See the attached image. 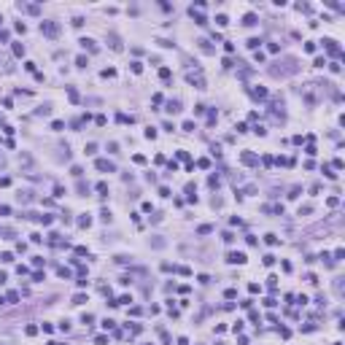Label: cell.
Listing matches in <instances>:
<instances>
[{"mask_svg":"<svg viewBox=\"0 0 345 345\" xmlns=\"http://www.w3.org/2000/svg\"><path fill=\"white\" fill-rule=\"evenodd\" d=\"M57 272H60V278H70V270H68V267H60Z\"/></svg>","mask_w":345,"mask_h":345,"instance_id":"31","label":"cell"},{"mask_svg":"<svg viewBox=\"0 0 345 345\" xmlns=\"http://www.w3.org/2000/svg\"><path fill=\"white\" fill-rule=\"evenodd\" d=\"M272 264H275V256H272V254H267V256H264V267H272Z\"/></svg>","mask_w":345,"mask_h":345,"instance_id":"18","label":"cell"},{"mask_svg":"<svg viewBox=\"0 0 345 345\" xmlns=\"http://www.w3.org/2000/svg\"><path fill=\"white\" fill-rule=\"evenodd\" d=\"M84 302H86V297H84V294H76V297H73V305H84Z\"/></svg>","mask_w":345,"mask_h":345,"instance_id":"24","label":"cell"},{"mask_svg":"<svg viewBox=\"0 0 345 345\" xmlns=\"http://www.w3.org/2000/svg\"><path fill=\"white\" fill-rule=\"evenodd\" d=\"M254 132H256V135H267V129H264V124H256V127H254Z\"/></svg>","mask_w":345,"mask_h":345,"instance_id":"27","label":"cell"},{"mask_svg":"<svg viewBox=\"0 0 345 345\" xmlns=\"http://www.w3.org/2000/svg\"><path fill=\"white\" fill-rule=\"evenodd\" d=\"M167 111H170V113H178V111H181V102H178V100H170V102H167Z\"/></svg>","mask_w":345,"mask_h":345,"instance_id":"12","label":"cell"},{"mask_svg":"<svg viewBox=\"0 0 345 345\" xmlns=\"http://www.w3.org/2000/svg\"><path fill=\"white\" fill-rule=\"evenodd\" d=\"M76 65L78 68H86V57H76Z\"/></svg>","mask_w":345,"mask_h":345,"instance_id":"32","label":"cell"},{"mask_svg":"<svg viewBox=\"0 0 345 345\" xmlns=\"http://www.w3.org/2000/svg\"><path fill=\"white\" fill-rule=\"evenodd\" d=\"M267 283H270V289H275V286H278V278L270 275V278H267Z\"/></svg>","mask_w":345,"mask_h":345,"instance_id":"38","label":"cell"},{"mask_svg":"<svg viewBox=\"0 0 345 345\" xmlns=\"http://www.w3.org/2000/svg\"><path fill=\"white\" fill-rule=\"evenodd\" d=\"M189 14H191V19H194L197 24H202V27L208 24V19H205V14H202V11H197V8H189Z\"/></svg>","mask_w":345,"mask_h":345,"instance_id":"6","label":"cell"},{"mask_svg":"<svg viewBox=\"0 0 345 345\" xmlns=\"http://www.w3.org/2000/svg\"><path fill=\"white\" fill-rule=\"evenodd\" d=\"M259 43H262V38H251V41H248V49H259Z\"/></svg>","mask_w":345,"mask_h":345,"instance_id":"23","label":"cell"},{"mask_svg":"<svg viewBox=\"0 0 345 345\" xmlns=\"http://www.w3.org/2000/svg\"><path fill=\"white\" fill-rule=\"evenodd\" d=\"M8 302H19V294L16 291H8Z\"/></svg>","mask_w":345,"mask_h":345,"instance_id":"33","label":"cell"},{"mask_svg":"<svg viewBox=\"0 0 345 345\" xmlns=\"http://www.w3.org/2000/svg\"><path fill=\"white\" fill-rule=\"evenodd\" d=\"M216 24H218V27H227V24H229V19H227L224 14H218V16H216Z\"/></svg>","mask_w":345,"mask_h":345,"instance_id":"15","label":"cell"},{"mask_svg":"<svg viewBox=\"0 0 345 345\" xmlns=\"http://www.w3.org/2000/svg\"><path fill=\"white\" fill-rule=\"evenodd\" d=\"M41 33L49 35V38H57L60 35V24L57 22H41Z\"/></svg>","mask_w":345,"mask_h":345,"instance_id":"1","label":"cell"},{"mask_svg":"<svg viewBox=\"0 0 345 345\" xmlns=\"http://www.w3.org/2000/svg\"><path fill=\"white\" fill-rule=\"evenodd\" d=\"M342 256H345V251H342V248H337V251H334V262H340Z\"/></svg>","mask_w":345,"mask_h":345,"instance_id":"37","label":"cell"},{"mask_svg":"<svg viewBox=\"0 0 345 345\" xmlns=\"http://www.w3.org/2000/svg\"><path fill=\"white\" fill-rule=\"evenodd\" d=\"M183 129L186 132H194V122H183Z\"/></svg>","mask_w":345,"mask_h":345,"instance_id":"36","label":"cell"},{"mask_svg":"<svg viewBox=\"0 0 345 345\" xmlns=\"http://www.w3.org/2000/svg\"><path fill=\"white\" fill-rule=\"evenodd\" d=\"M113 76H116L113 68H105V70H102V78H113Z\"/></svg>","mask_w":345,"mask_h":345,"instance_id":"19","label":"cell"},{"mask_svg":"<svg viewBox=\"0 0 345 345\" xmlns=\"http://www.w3.org/2000/svg\"><path fill=\"white\" fill-rule=\"evenodd\" d=\"M208 186H210V189H216V186H218V178L210 175V178H208Z\"/></svg>","mask_w":345,"mask_h":345,"instance_id":"28","label":"cell"},{"mask_svg":"<svg viewBox=\"0 0 345 345\" xmlns=\"http://www.w3.org/2000/svg\"><path fill=\"white\" fill-rule=\"evenodd\" d=\"M84 151H86V154H95L97 146H95V143H86V149H84Z\"/></svg>","mask_w":345,"mask_h":345,"instance_id":"35","label":"cell"},{"mask_svg":"<svg viewBox=\"0 0 345 345\" xmlns=\"http://www.w3.org/2000/svg\"><path fill=\"white\" fill-rule=\"evenodd\" d=\"M264 243H267V245H278L280 240H278V235H272V232H270V235H264Z\"/></svg>","mask_w":345,"mask_h":345,"instance_id":"13","label":"cell"},{"mask_svg":"<svg viewBox=\"0 0 345 345\" xmlns=\"http://www.w3.org/2000/svg\"><path fill=\"white\" fill-rule=\"evenodd\" d=\"M0 41H8V33H6V30H0Z\"/></svg>","mask_w":345,"mask_h":345,"instance_id":"39","label":"cell"},{"mask_svg":"<svg viewBox=\"0 0 345 345\" xmlns=\"http://www.w3.org/2000/svg\"><path fill=\"white\" fill-rule=\"evenodd\" d=\"M68 97H70V100H73V102H78V92H76V89H73V86H70V89H68Z\"/></svg>","mask_w":345,"mask_h":345,"instance_id":"22","label":"cell"},{"mask_svg":"<svg viewBox=\"0 0 345 345\" xmlns=\"http://www.w3.org/2000/svg\"><path fill=\"white\" fill-rule=\"evenodd\" d=\"M186 81L194 84L197 89H205V78H202V73H200V70H189V73H186Z\"/></svg>","mask_w":345,"mask_h":345,"instance_id":"2","label":"cell"},{"mask_svg":"<svg viewBox=\"0 0 345 345\" xmlns=\"http://www.w3.org/2000/svg\"><path fill=\"white\" fill-rule=\"evenodd\" d=\"M321 43H324V49H326V51H329L332 57H342V49L337 46V41H332V38H324V41H321Z\"/></svg>","mask_w":345,"mask_h":345,"instance_id":"3","label":"cell"},{"mask_svg":"<svg viewBox=\"0 0 345 345\" xmlns=\"http://www.w3.org/2000/svg\"><path fill=\"white\" fill-rule=\"evenodd\" d=\"M62 194H65V186H60V183H57V186H54V197H62Z\"/></svg>","mask_w":345,"mask_h":345,"instance_id":"30","label":"cell"},{"mask_svg":"<svg viewBox=\"0 0 345 345\" xmlns=\"http://www.w3.org/2000/svg\"><path fill=\"white\" fill-rule=\"evenodd\" d=\"M6 278H8V275H6V272H0V286L6 283Z\"/></svg>","mask_w":345,"mask_h":345,"instance_id":"40","label":"cell"},{"mask_svg":"<svg viewBox=\"0 0 345 345\" xmlns=\"http://www.w3.org/2000/svg\"><path fill=\"white\" fill-rule=\"evenodd\" d=\"M305 51H307V54H313V51H316V43L307 41V43H305Z\"/></svg>","mask_w":345,"mask_h":345,"instance_id":"25","label":"cell"},{"mask_svg":"<svg viewBox=\"0 0 345 345\" xmlns=\"http://www.w3.org/2000/svg\"><path fill=\"white\" fill-rule=\"evenodd\" d=\"M97 191H100V194H105V191H108V183L100 181V183H97Z\"/></svg>","mask_w":345,"mask_h":345,"instance_id":"26","label":"cell"},{"mask_svg":"<svg viewBox=\"0 0 345 345\" xmlns=\"http://www.w3.org/2000/svg\"><path fill=\"white\" fill-rule=\"evenodd\" d=\"M95 167L100 170V173H113V170H116L111 159H97V162H95Z\"/></svg>","mask_w":345,"mask_h":345,"instance_id":"5","label":"cell"},{"mask_svg":"<svg viewBox=\"0 0 345 345\" xmlns=\"http://www.w3.org/2000/svg\"><path fill=\"white\" fill-rule=\"evenodd\" d=\"M14 54H16V57L24 54V46H22V43H14Z\"/></svg>","mask_w":345,"mask_h":345,"instance_id":"21","label":"cell"},{"mask_svg":"<svg viewBox=\"0 0 345 345\" xmlns=\"http://www.w3.org/2000/svg\"><path fill=\"white\" fill-rule=\"evenodd\" d=\"M146 138H149V140H154V138H156V129L149 127V129H146Z\"/></svg>","mask_w":345,"mask_h":345,"instance_id":"29","label":"cell"},{"mask_svg":"<svg viewBox=\"0 0 345 345\" xmlns=\"http://www.w3.org/2000/svg\"><path fill=\"white\" fill-rule=\"evenodd\" d=\"M81 321H84V324H92V321H95V316H92V313H84Z\"/></svg>","mask_w":345,"mask_h":345,"instance_id":"34","label":"cell"},{"mask_svg":"<svg viewBox=\"0 0 345 345\" xmlns=\"http://www.w3.org/2000/svg\"><path fill=\"white\" fill-rule=\"evenodd\" d=\"M243 165H256V154H251V151H243Z\"/></svg>","mask_w":345,"mask_h":345,"instance_id":"9","label":"cell"},{"mask_svg":"<svg viewBox=\"0 0 345 345\" xmlns=\"http://www.w3.org/2000/svg\"><path fill=\"white\" fill-rule=\"evenodd\" d=\"M0 167H3V156H0Z\"/></svg>","mask_w":345,"mask_h":345,"instance_id":"41","label":"cell"},{"mask_svg":"<svg viewBox=\"0 0 345 345\" xmlns=\"http://www.w3.org/2000/svg\"><path fill=\"white\" fill-rule=\"evenodd\" d=\"M92 224V218H89V213H84L81 218H78V227H89Z\"/></svg>","mask_w":345,"mask_h":345,"instance_id":"16","label":"cell"},{"mask_svg":"<svg viewBox=\"0 0 345 345\" xmlns=\"http://www.w3.org/2000/svg\"><path fill=\"white\" fill-rule=\"evenodd\" d=\"M108 41H111V49H113V51H122V41H119V35H108Z\"/></svg>","mask_w":345,"mask_h":345,"instance_id":"10","label":"cell"},{"mask_svg":"<svg viewBox=\"0 0 345 345\" xmlns=\"http://www.w3.org/2000/svg\"><path fill=\"white\" fill-rule=\"evenodd\" d=\"M243 24H245V27H254V24H256V14H245L243 16Z\"/></svg>","mask_w":345,"mask_h":345,"instance_id":"11","label":"cell"},{"mask_svg":"<svg viewBox=\"0 0 345 345\" xmlns=\"http://www.w3.org/2000/svg\"><path fill=\"white\" fill-rule=\"evenodd\" d=\"M197 43H200V49H202L205 54H210V51H213V49H210V46H208V41H197Z\"/></svg>","mask_w":345,"mask_h":345,"instance_id":"20","label":"cell"},{"mask_svg":"<svg viewBox=\"0 0 345 345\" xmlns=\"http://www.w3.org/2000/svg\"><path fill=\"white\" fill-rule=\"evenodd\" d=\"M251 97H254V100H267V89L264 86H254L251 89Z\"/></svg>","mask_w":345,"mask_h":345,"instance_id":"7","label":"cell"},{"mask_svg":"<svg viewBox=\"0 0 345 345\" xmlns=\"http://www.w3.org/2000/svg\"><path fill=\"white\" fill-rule=\"evenodd\" d=\"M0 22H3V16H0Z\"/></svg>","mask_w":345,"mask_h":345,"instance_id":"42","label":"cell"},{"mask_svg":"<svg viewBox=\"0 0 345 345\" xmlns=\"http://www.w3.org/2000/svg\"><path fill=\"white\" fill-rule=\"evenodd\" d=\"M227 262L229 264H245V254L243 251H229L227 254Z\"/></svg>","mask_w":345,"mask_h":345,"instance_id":"4","label":"cell"},{"mask_svg":"<svg viewBox=\"0 0 345 345\" xmlns=\"http://www.w3.org/2000/svg\"><path fill=\"white\" fill-rule=\"evenodd\" d=\"M197 232H200V235H210V232H213V227H210V224H202Z\"/></svg>","mask_w":345,"mask_h":345,"instance_id":"17","label":"cell"},{"mask_svg":"<svg viewBox=\"0 0 345 345\" xmlns=\"http://www.w3.org/2000/svg\"><path fill=\"white\" fill-rule=\"evenodd\" d=\"M78 43H81V46L86 49V51H97V43L92 41V38H81V41H78Z\"/></svg>","mask_w":345,"mask_h":345,"instance_id":"8","label":"cell"},{"mask_svg":"<svg viewBox=\"0 0 345 345\" xmlns=\"http://www.w3.org/2000/svg\"><path fill=\"white\" fill-rule=\"evenodd\" d=\"M129 302H132V297H129V294H122V297L116 299V302H111V305H129Z\"/></svg>","mask_w":345,"mask_h":345,"instance_id":"14","label":"cell"}]
</instances>
